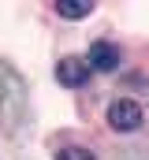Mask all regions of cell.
Returning <instances> with one entry per match:
<instances>
[{"mask_svg": "<svg viewBox=\"0 0 149 160\" xmlns=\"http://www.w3.org/2000/svg\"><path fill=\"white\" fill-rule=\"evenodd\" d=\"M119 45H112V41H93L90 45V52H86V63L93 67V71H101V75H108L119 67Z\"/></svg>", "mask_w": 149, "mask_h": 160, "instance_id": "277c9868", "label": "cell"}, {"mask_svg": "<svg viewBox=\"0 0 149 160\" xmlns=\"http://www.w3.org/2000/svg\"><path fill=\"white\" fill-rule=\"evenodd\" d=\"M26 116V82L8 63H0V119L8 130H15Z\"/></svg>", "mask_w": 149, "mask_h": 160, "instance_id": "6da1fadb", "label": "cell"}, {"mask_svg": "<svg viewBox=\"0 0 149 160\" xmlns=\"http://www.w3.org/2000/svg\"><path fill=\"white\" fill-rule=\"evenodd\" d=\"M56 15L78 22V19H86V15H93V4H90V0H56Z\"/></svg>", "mask_w": 149, "mask_h": 160, "instance_id": "5b68a950", "label": "cell"}, {"mask_svg": "<svg viewBox=\"0 0 149 160\" xmlns=\"http://www.w3.org/2000/svg\"><path fill=\"white\" fill-rule=\"evenodd\" d=\"M56 160H97L90 149H82V145H67V149H60Z\"/></svg>", "mask_w": 149, "mask_h": 160, "instance_id": "8992f818", "label": "cell"}, {"mask_svg": "<svg viewBox=\"0 0 149 160\" xmlns=\"http://www.w3.org/2000/svg\"><path fill=\"white\" fill-rule=\"evenodd\" d=\"M142 123H146V112H142L138 101L119 97V101H112V104H108V127L116 130V134H134Z\"/></svg>", "mask_w": 149, "mask_h": 160, "instance_id": "7a4b0ae2", "label": "cell"}, {"mask_svg": "<svg viewBox=\"0 0 149 160\" xmlns=\"http://www.w3.org/2000/svg\"><path fill=\"white\" fill-rule=\"evenodd\" d=\"M90 75H93V67L86 63V56H64V60L56 63V82H60V86H67V89L86 86Z\"/></svg>", "mask_w": 149, "mask_h": 160, "instance_id": "3957f363", "label": "cell"}]
</instances>
